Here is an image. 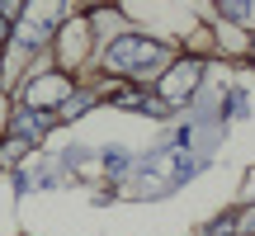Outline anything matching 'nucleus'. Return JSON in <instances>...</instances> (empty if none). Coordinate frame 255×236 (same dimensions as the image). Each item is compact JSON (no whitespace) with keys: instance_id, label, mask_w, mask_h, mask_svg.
<instances>
[{"instance_id":"nucleus-1","label":"nucleus","mask_w":255,"mask_h":236,"mask_svg":"<svg viewBox=\"0 0 255 236\" xmlns=\"http://www.w3.org/2000/svg\"><path fill=\"white\" fill-rule=\"evenodd\" d=\"M109 66L114 71H132V76H151L165 66V47L151 38H119L109 47Z\"/></svg>"},{"instance_id":"nucleus-2","label":"nucleus","mask_w":255,"mask_h":236,"mask_svg":"<svg viewBox=\"0 0 255 236\" xmlns=\"http://www.w3.org/2000/svg\"><path fill=\"white\" fill-rule=\"evenodd\" d=\"M66 95H71L66 76H43V81H33V85H28V104H33L38 114H43L47 104H66Z\"/></svg>"},{"instance_id":"nucleus-3","label":"nucleus","mask_w":255,"mask_h":236,"mask_svg":"<svg viewBox=\"0 0 255 236\" xmlns=\"http://www.w3.org/2000/svg\"><path fill=\"white\" fill-rule=\"evenodd\" d=\"M194 76H199V62H184L180 71H170V76H165L161 95H170V100H184V95H189V85H194Z\"/></svg>"},{"instance_id":"nucleus-4","label":"nucleus","mask_w":255,"mask_h":236,"mask_svg":"<svg viewBox=\"0 0 255 236\" xmlns=\"http://www.w3.org/2000/svg\"><path fill=\"white\" fill-rule=\"evenodd\" d=\"M43 127H47V114H38V109H28V114H19V118H14L19 142H38V137H43Z\"/></svg>"},{"instance_id":"nucleus-5","label":"nucleus","mask_w":255,"mask_h":236,"mask_svg":"<svg viewBox=\"0 0 255 236\" xmlns=\"http://www.w3.org/2000/svg\"><path fill=\"white\" fill-rule=\"evenodd\" d=\"M232 227H237V222H218V227H208L203 236H232Z\"/></svg>"},{"instance_id":"nucleus-6","label":"nucleus","mask_w":255,"mask_h":236,"mask_svg":"<svg viewBox=\"0 0 255 236\" xmlns=\"http://www.w3.org/2000/svg\"><path fill=\"white\" fill-rule=\"evenodd\" d=\"M5 33H9V24H5V9H0V43H5Z\"/></svg>"}]
</instances>
